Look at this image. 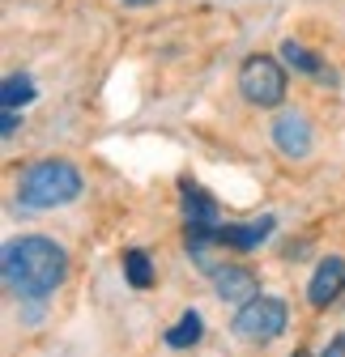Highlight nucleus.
<instances>
[{
	"mask_svg": "<svg viewBox=\"0 0 345 357\" xmlns=\"http://www.w3.org/2000/svg\"><path fill=\"white\" fill-rule=\"evenodd\" d=\"M5 285L17 298H47L68 277V255L52 238H13L5 247Z\"/></svg>",
	"mask_w": 345,
	"mask_h": 357,
	"instance_id": "nucleus-1",
	"label": "nucleus"
},
{
	"mask_svg": "<svg viewBox=\"0 0 345 357\" xmlns=\"http://www.w3.org/2000/svg\"><path fill=\"white\" fill-rule=\"evenodd\" d=\"M81 196V174L77 166L52 158V162H34L17 178V200L26 208H64Z\"/></svg>",
	"mask_w": 345,
	"mask_h": 357,
	"instance_id": "nucleus-2",
	"label": "nucleus"
},
{
	"mask_svg": "<svg viewBox=\"0 0 345 357\" xmlns=\"http://www.w3.org/2000/svg\"><path fill=\"white\" fill-rule=\"evenodd\" d=\"M286 319H290V310L281 298H251L239 306V315H235V336L247 340V344H269L286 332Z\"/></svg>",
	"mask_w": 345,
	"mask_h": 357,
	"instance_id": "nucleus-3",
	"label": "nucleus"
},
{
	"mask_svg": "<svg viewBox=\"0 0 345 357\" xmlns=\"http://www.w3.org/2000/svg\"><path fill=\"white\" fill-rule=\"evenodd\" d=\"M239 89L251 107H281L286 98V68L273 56H247L239 68Z\"/></svg>",
	"mask_w": 345,
	"mask_h": 357,
	"instance_id": "nucleus-4",
	"label": "nucleus"
},
{
	"mask_svg": "<svg viewBox=\"0 0 345 357\" xmlns=\"http://www.w3.org/2000/svg\"><path fill=\"white\" fill-rule=\"evenodd\" d=\"M273 145H277L286 158H307V153H311V123H307V115L281 111V115L273 119Z\"/></svg>",
	"mask_w": 345,
	"mask_h": 357,
	"instance_id": "nucleus-5",
	"label": "nucleus"
},
{
	"mask_svg": "<svg viewBox=\"0 0 345 357\" xmlns=\"http://www.w3.org/2000/svg\"><path fill=\"white\" fill-rule=\"evenodd\" d=\"M213 289H218V298L222 302H251V298H260V281H256L247 268H239V264H226V268H213Z\"/></svg>",
	"mask_w": 345,
	"mask_h": 357,
	"instance_id": "nucleus-6",
	"label": "nucleus"
},
{
	"mask_svg": "<svg viewBox=\"0 0 345 357\" xmlns=\"http://www.w3.org/2000/svg\"><path fill=\"white\" fill-rule=\"evenodd\" d=\"M341 289H345V259H341V255H328V259L316 268L311 285H307V302L324 310V306H332V302L341 298Z\"/></svg>",
	"mask_w": 345,
	"mask_h": 357,
	"instance_id": "nucleus-7",
	"label": "nucleus"
},
{
	"mask_svg": "<svg viewBox=\"0 0 345 357\" xmlns=\"http://www.w3.org/2000/svg\"><path fill=\"white\" fill-rule=\"evenodd\" d=\"M273 226H277L273 217L243 221V226H218V243H222V247H235V251H251V247H260V243L273 234Z\"/></svg>",
	"mask_w": 345,
	"mask_h": 357,
	"instance_id": "nucleus-8",
	"label": "nucleus"
},
{
	"mask_svg": "<svg viewBox=\"0 0 345 357\" xmlns=\"http://www.w3.org/2000/svg\"><path fill=\"white\" fill-rule=\"evenodd\" d=\"M184 217H188V226H209V230L222 226V221H218V204H213L205 196V188H196V183H184Z\"/></svg>",
	"mask_w": 345,
	"mask_h": 357,
	"instance_id": "nucleus-9",
	"label": "nucleus"
},
{
	"mask_svg": "<svg viewBox=\"0 0 345 357\" xmlns=\"http://www.w3.org/2000/svg\"><path fill=\"white\" fill-rule=\"evenodd\" d=\"M0 102H5V111H17L26 102H34V81L26 73H13L5 77V89H0Z\"/></svg>",
	"mask_w": 345,
	"mask_h": 357,
	"instance_id": "nucleus-10",
	"label": "nucleus"
},
{
	"mask_svg": "<svg viewBox=\"0 0 345 357\" xmlns=\"http://www.w3.org/2000/svg\"><path fill=\"white\" fill-rule=\"evenodd\" d=\"M124 277L133 289H149L154 285V264L145 251H124Z\"/></svg>",
	"mask_w": 345,
	"mask_h": 357,
	"instance_id": "nucleus-11",
	"label": "nucleus"
},
{
	"mask_svg": "<svg viewBox=\"0 0 345 357\" xmlns=\"http://www.w3.org/2000/svg\"><path fill=\"white\" fill-rule=\"evenodd\" d=\"M281 56H286V64L290 68H298V73H307V77H324V64L316 60V52H307L303 43H281Z\"/></svg>",
	"mask_w": 345,
	"mask_h": 357,
	"instance_id": "nucleus-12",
	"label": "nucleus"
},
{
	"mask_svg": "<svg viewBox=\"0 0 345 357\" xmlns=\"http://www.w3.org/2000/svg\"><path fill=\"white\" fill-rule=\"evenodd\" d=\"M200 332H205V328H200V315H196V310H188V315L166 332V344H170V349H188V344L200 340Z\"/></svg>",
	"mask_w": 345,
	"mask_h": 357,
	"instance_id": "nucleus-13",
	"label": "nucleus"
},
{
	"mask_svg": "<svg viewBox=\"0 0 345 357\" xmlns=\"http://www.w3.org/2000/svg\"><path fill=\"white\" fill-rule=\"evenodd\" d=\"M17 132V111H5V119H0V137H13Z\"/></svg>",
	"mask_w": 345,
	"mask_h": 357,
	"instance_id": "nucleus-14",
	"label": "nucleus"
},
{
	"mask_svg": "<svg viewBox=\"0 0 345 357\" xmlns=\"http://www.w3.org/2000/svg\"><path fill=\"white\" fill-rule=\"evenodd\" d=\"M324 357H345V332H341V336L328 344V353H324Z\"/></svg>",
	"mask_w": 345,
	"mask_h": 357,
	"instance_id": "nucleus-15",
	"label": "nucleus"
},
{
	"mask_svg": "<svg viewBox=\"0 0 345 357\" xmlns=\"http://www.w3.org/2000/svg\"><path fill=\"white\" fill-rule=\"evenodd\" d=\"M128 5H154V0H128Z\"/></svg>",
	"mask_w": 345,
	"mask_h": 357,
	"instance_id": "nucleus-16",
	"label": "nucleus"
}]
</instances>
